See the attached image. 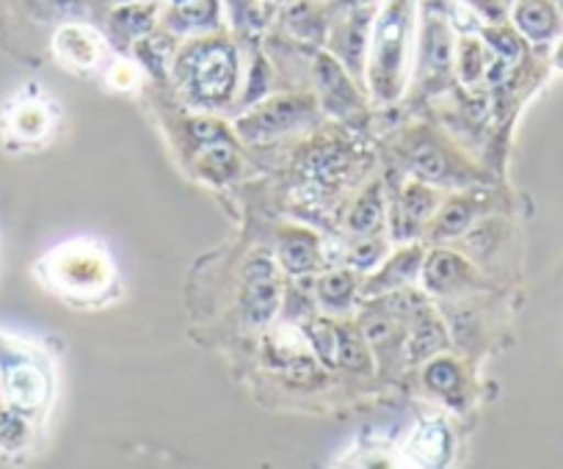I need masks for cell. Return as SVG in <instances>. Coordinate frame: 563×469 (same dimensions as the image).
<instances>
[{
    "label": "cell",
    "instance_id": "1",
    "mask_svg": "<svg viewBox=\"0 0 563 469\" xmlns=\"http://www.w3.org/2000/svg\"><path fill=\"white\" fill-rule=\"evenodd\" d=\"M409 36V3L389 0L371 42V83L378 97L389 100L398 94Z\"/></svg>",
    "mask_w": 563,
    "mask_h": 469
},
{
    "label": "cell",
    "instance_id": "2",
    "mask_svg": "<svg viewBox=\"0 0 563 469\" xmlns=\"http://www.w3.org/2000/svg\"><path fill=\"white\" fill-rule=\"evenodd\" d=\"M45 271L53 288L75 295L100 293L111 279L108 257L91 244L62 246L45 260Z\"/></svg>",
    "mask_w": 563,
    "mask_h": 469
},
{
    "label": "cell",
    "instance_id": "3",
    "mask_svg": "<svg viewBox=\"0 0 563 469\" xmlns=\"http://www.w3.org/2000/svg\"><path fill=\"white\" fill-rule=\"evenodd\" d=\"M0 392L12 412L29 417L47 403L51 381H47L45 370L36 368L34 362H14L0 373Z\"/></svg>",
    "mask_w": 563,
    "mask_h": 469
},
{
    "label": "cell",
    "instance_id": "4",
    "mask_svg": "<svg viewBox=\"0 0 563 469\" xmlns=\"http://www.w3.org/2000/svg\"><path fill=\"white\" fill-rule=\"evenodd\" d=\"M194 80H197V91L205 97L221 100L232 91L235 83V62H232V51L224 45L205 47L197 58H194Z\"/></svg>",
    "mask_w": 563,
    "mask_h": 469
},
{
    "label": "cell",
    "instance_id": "5",
    "mask_svg": "<svg viewBox=\"0 0 563 469\" xmlns=\"http://www.w3.org/2000/svg\"><path fill=\"white\" fill-rule=\"evenodd\" d=\"M246 306L252 321L257 323L274 317L276 306H279V284H276V273L268 260L252 263L246 268Z\"/></svg>",
    "mask_w": 563,
    "mask_h": 469
},
{
    "label": "cell",
    "instance_id": "6",
    "mask_svg": "<svg viewBox=\"0 0 563 469\" xmlns=\"http://www.w3.org/2000/svg\"><path fill=\"white\" fill-rule=\"evenodd\" d=\"M426 284L437 293H448V290L462 288L464 282L470 279V268L462 257L451 255V252H437L429 263H426Z\"/></svg>",
    "mask_w": 563,
    "mask_h": 469
},
{
    "label": "cell",
    "instance_id": "7",
    "mask_svg": "<svg viewBox=\"0 0 563 469\" xmlns=\"http://www.w3.org/2000/svg\"><path fill=\"white\" fill-rule=\"evenodd\" d=\"M58 58L69 62L73 67H91L97 62V45L91 34L78 25H64L56 34Z\"/></svg>",
    "mask_w": 563,
    "mask_h": 469
},
{
    "label": "cell",
    "instance_id": "8",
    "mask_svg": "<svg viewBox=\"0 0 563 469\" xmlns=\"http://www.w3.org/2000/svg\"><path fill=\"white\" fill-rule=\"evenodd\" d=\"M517 25L530 40H547L555 31V14L544 0H522L517 7Z\"/></svg>",
    "mask_w": 563,
    "mask_h": 469
},
{
    "label": "cell",
    "instance_id": "9",
    "mask_svg": "<svg viewBox=\"0 0 563 469\" xmlns=\"http://www.w3.org/2000/svg\"><path fill=\"white\" fill-rule=\"evenodd\" d=\"M51 127V120H47V111L36 102H25V105H18L9 120V131L14 133L23 142H36L42 138Z\"/></svg>",
    "mask_w": 563,
    "mask_h": 469
},
{
    "label": "cell",
    "instance_id": "10",
    "mask_svg": "<svg viewBox=\"0 0 563 469\" xmlns=\"http://www.w3.org/2000/svg\"><path fill=\"white\" fill-rule=\"evenodd\" d=\"M282 266L294 273H305L310 268L318 266V246L316 241L307 238V235H290L285 244H282Z\"/></svg>",
    "mask_w": 563,
    "mask_h": 469
},
{
    "label": "cell",
    "instance_id": "11",
    "mask_svg": "<svg viewBox=\"0 0 563 469\" xmlns=\"http://www.w3.org/2000/svg\"><path fill=\"white\" fill-rule=\"evenodd\" d=\"M318 290H321L323 304H329L332 310H343L354 293V277L351 273H332L318 284Z\"/></svg>",
    "mask_w": 563,
    "mask_h": 469
},
{
    "label": "cell",
    "instance_id": "12",
    "mask_svg": "<svg viewBox=\"0 0 563 469\" xmlns=\"http://www.w3.org/2000/svg\"><path fill=\"white\" fill-rule=\"evenodd\" d=\"M426 384L434 392H440V395L453 398L459 392V368L448 362V359H440V362H434L426 370Z\"/></svg>",
    "mask_w": 563,
    "mask_h": 469
},
{
    "label": "cell",
    "instance_id": "13",
    "mask_svg": "<svg viewBox=\"0 0 563 469\" xmlns=\"http://www.w3.org/2000/svg\"><path fill=\"white\" fill-rule=\"evenodd\" d=\"M378 221H382V199H378L376 191L365 193L354 208V213H351V226L356 232H371L376 230Z\"/></svg>",
    "mask_w": 563,
    "mask_h": 469
},
{
    "label": "cell",
    "instance_id": "14",
    "mask_svg": "<svg viewBox=\"0 0 563 469\" xmlns=\"http://www.w3.org/2000/svg\"><path fill=\"white\" fill-rule=\"evenodd\" d=\"M442 345H445V334H442L440 326H434V323L420 326L417 328L415 339H411V359L429 357V354H434V350L442 348Z\"/></svg>",
    "mask_w": 563,
    "mask_h": 469
},
{
    "label": "cell",
    "instance_id": "15",
    "mask_svg": "<svg viewBox=\"0 0 563 469\" xmlns=\"http://www.w3.org/2000/svg\"><path fill=\"white\" fill-rule=\"evenodd\" d=\"M404 208H406V215H409V221L429 219L431 210H434V197H431V191H426V188L411 186L404 197Z\"/></svg>",
    "mask_w": 563,
    "mask_h": 469
},
{
    "label": "cell",
    "instance_id": "16",
    "mask_svg": "<svg viewBox=\"0 0 563 469\" xmlns=\"http://www.w3.org/2000/svg\"><path fill=\"white\" fill-rule=\"evenodd\" d=\"M338 357H340V362L349 365V368H354V370H362L367 365L365 348H362L360 339H356L354 334H340V337H338Z\"/></svg>",
    "mask_w": 563,
    "mask_h": 469
},
{
    "label": "cell",
    "instance_id": "17",
    "mask_svg": "<svg viewBox=\"0 0 563 469\" xmlns=\"http://www.w3.org/2000/svg\"><path fill=\"white\" fill-rule=\"evenodd\" d=\"M481 64H484V53H481L478 42H464L462 53H459V69L467 83H473L481 75Z\"/></svg>",
    "mask_w": 563,
    "mask_h": 469
},
{
    "label": "cell",
    "instance_id": "18",
    "mask_svg": "<svg viewBox=\"0 0 563 469\" xmlns=\"http://www.w3.org/2000/svg\"><path fill=\"white\" fill-rule=\"evenodd\" d=\"M177 12L186 23H208L213 18V0H177Z\"/></svg>",
    "mask_w": 563,
    "mask_h": 469
},
{
    "label": "cell",
    "instance_id": "19",
    "mask_svg": "<svg viewBox=\"0 0 563 469\" xmlns=\"http://www.w3.org/2000/svg\"><path fill=\"white\" fill-rule=\"evenodd\" d=\"M467 224H470V208H467V204L456 202L440 215V232H442V235H459V232L467 230Z\"/></svg>",
    "mask_w": 563,
    "mask_h": 469
},
{
    "label": "cell",
    "instance_id": "20",
    "mask_svg": "<svg viewBox=\"0 0 563 469\" xmlns=\"http://www.w3.org/2000/svg\"><path fill=\"white\" fill-rule=\"evenodd\" d=\"M382 255H384L382 244H376V241H362V244L354 249V263L356 266L367 268V266H373V263H376Z\"/></svg>",
    "mask_w": 563,
    "mask_h": 469
}]
</instances>
